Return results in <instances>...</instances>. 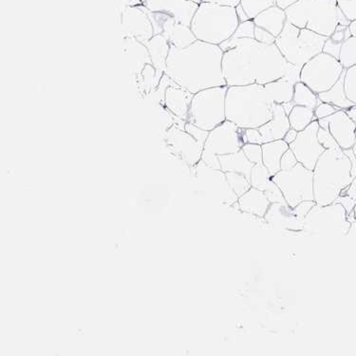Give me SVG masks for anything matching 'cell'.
Returning <instances> with one entry per match:
<instances>
[{
    "label": "cell",
    "instance_id": "6da1fadb",
    "mask_svg": "<svg viewBox=\"0 0 356 356\" xmlns=\"http://www.w3.org/2000/svg\"><path fill=\"white\" fill-rule=\"evenodd\" d=\"M222 74L227 87L266 85L284 77L291 65L275 44H264L254 38H229L220 44Z\"/></svg>",
    "mask_w": 356,
    "mask_h": 356
},
{
    "label": "cell",
    "instance_id": "7a4b0ae2",
    "mask_svg": "<svg viewBox=\"0 0 356 356\" xmlns=\"http://www.w3.org/2000/svg\"><path fill=\"white\" fill-rule=\"evenodd\" d=\"M222 48L197 40L186 48L170 45L165 74L191 93L207 88L225 87Z\"/></svg>",
    "mask_w": 356,
    "mask_h": 356
},
{
    "label": "cell",
    "instance_id": "3957f363",
    "mask_svg": "<svg viewBox=\"0 0 356 356\" xmlns=\"http://www.w3.org/2000/svg\"><path fill=\"white\" fill-rule=\"evenodd\" d=\"M274 104L264 85L228 87L225 97L226 120L241 129H259L273 118Z\"/></svg>",
    "mask_w": 356,
    "mask_h": 356
},
{
    "label": "cell",
    "instance_id": "277c9868",
    "mask_svg": "<svg viewBox=\"0 0 356 356\" xmlns=\"http://www.w3.org/2000/svg\"><path fill=\"white\" fill-rule=\"evenodd\" d=\"M314 202L319 205L334 204L352 184V162L341 147L326 149L314 170Z\"/></svg>",
    "mask_w": 356,
    "mask_h": 356
},
{
    "label": "cell",
    "instance_id": "5b68a950",
    "mask_svg": "<svg viewBox=\"0 0 356 356\" xmlns=\"http://www.w3.org/2000/svg\"><path fill=\"white\" fill-rule=\"evenodd\" d=\"M285 13L291 24L326 38L334 33L337 26L350 24L337 6V0H298Z\"/></svg>",
    "mask_w": 356,
    "mask_h": 356
},
{
    "label": "cell",
    "instance_id": "8992f818",
    "mask_svg": "<svg viewBox=\"0 0 356 356\" xmlns=\"http://www.w3.org/2000/svg\"><path fill=\"white\" fill-rule=\"evenodd\" d=\"M240 23L236 7L202 2L191 28L197 40L220 46L232 38Z\"/></svg>",
    "mask_w": 356,
    "mask_h": 356
},
{
    "label": "cell",
    "instance_id": "52a82bcc",
    "mask_svg": "<svg viewBox=\"0 0 356 356\" xmlns=\"http://www.w3.org/2000/svg\"><path fill=\"white\" fill-rule=\"evenodd\" d=\"M327 38L287 22L275 44L288 63L301 69L312 58L322 53Z\"/></svg>",
    "mask_w": 356,
    "mask_h": 356
},
{
    "label": "cell",
    "instance_id": "ba28073f",
    "mask_svg": "<svg viewBox=\"0 0 356 356\" xmlns=\"http://www.w3.org/2000/svg\"><path fill=\"white\" fill-rule=\"evenodd\" d=\"M228 87L207 88L195 93L187 121L204 131H211L226 120L225 97Z\"/></svg>",
    "mask_w": 356,
    "mask_h": 356
},
{
    "label": "cell",
    "instance_id": "9c48e42d",
    "mask_svg": "<svg viewBox=\"0 0 356 356\" xmlns=\"http://www.w3.org/2000/svg\"><path fill=\"white\" fill-rule=\"evenodd\" d=\"M352 227L347 210L339 202L314 204L303 219L302 232L309 236H347Z\"/></svg>",
    "mask_w": 356,
    "mask_h": 356
},
{
    "label": "cell",
    "instance_id": "30bf717a",
    "mask_svg": "<svg viewBox=\"0 0 356 356\" xmlns=\"http://www.w3.org/2000/svg\"><path fill=\"white\" fill-rule=\"evenodd\" d=\"M245 144V129H241L232 122L225 120L209 131V137L204 143L202 161L210 168L220 170L218 156L240 152Z\"/></svg>",
    "mask_w": 356,
    "mask_h": 356
},
{
    "label": "cell",
    "instance_id": "8fae6325",
    "mask_svg": "<svg viewBox=\"0 0 356 356\" xmlns=\"http://www.w3.org/2000/svg\"><path fill=\"white\" fill-rule=\"evenodd\" d=\"M272 180L279 186L291 209L302 202L314 201L313 170L300 163L289 170H280Z\"/></svg>",
    "mask_w": 356,
    "mask_h": 356
},
{
    "label": "cell",
    "instance_id": "7c38bea8",
    "mask_svg": "<svg viewBox=\"0 0 356 356\" xmlns=\"http://www.w3.org/2000/svg\"><path fill=\"white\" fill-rule=\"evenodd\" d=\"M344 70L339 60L322 51L301 67L300 81L319 95L332 88Z\"/></svg>",
    "mask_w": 356,
    "mask_h": 356
},
{
    "label": "cell",
    "instance_id": "4fadbf2b",
    "mask_svg": "<svg viewBox=\"0 0 356 356\" xmlns=\"http://www.w3.org/2000/svg\"><path fill=\"white\" fill-rule=\"evenodd\" d=\"M186 121L177 119L176 123L166 131V143L171 152L191 166L202 161L204 145L184 129Z\"/></svg>",
    "mask_w": 356,
    "mask_h": 356
},
{
    "label": "cell",
    "instance_id": "5bb4252c",
    "mask_svg": "<svg viewBox=\"0 0 356 356\" xmlns=\"http://www.w3.org/2000/svg\"><path fill=\"white\" fill-rule=\"evenodd\" d=\"M318 121H314L304 131L298 132L295 141L289 145L298 162L310 170H314L319 158L326 150L318 141Z\"/></svg>",
    "mask_w": 356,
    "mask_h": 356
},
{
    "label": "cell",
    "instance_id": "9a60e30c",
    "mask_svg": "<svg viewBox=\"0 0 356 356\" xmlns=\"http://www.w3.org/2000/svg\"><path fill=\"white\" fill-rule=\"evenodd\" d=\"M147 12L154 29V35L165 36L171 46L186 48L197 40L191 27L176 22L170 15L150 12L149 10Z\"/></svg>",
    "mask_w": 356,
    "mask_h": 356
},
{
    "label": "cell",
    "instance_id": "2e32d148",
    "mask_svg": "<svg viewBox=\"0 0 356 356\" xmlns=\"http://www.w3.org/2000/svg\"><path fill=\"white\" fill-rule=\"evenodd\" d=\"M159 85L163 88V104L166 111L174 117L187 121L193 93L188 92L180 85L176 84L165 74L161 79Z\"/></svg>",
    "mask_w": 356,
    "mask_h": 356
},
{
    "label": "cell",
    "instance_id": "e0dca14e",
    "mask_svg": "<svg viewBox=\"0 0 356 356\" xmlns=\"http://www.w3.org/2000/svg\"><path fill=\"white\" fill-rule=\"evenodd\" d=\"M319 127L329 131L343 150L350 149L356 142V124L344 110L319 119Z\"/></svg>",
    "mask_w": 356,
    "mask_h": 356
},
{
    "label": "cell",
    "instance_id": "ac0fdd59",
    "mask_svg": "<svg viewBox=\"0 0 356 356\" xmlns=\"http://www.w3.org/2000/svg\"><path fill=\"white\" fill-rule=\"evenodd\" d=\"M199 5L191 0H145V7L150 12L170 15L176 22L191 27Z\"/></svg>",
    "mask_w": 356,
    "mask_h": 356
},
{
    "label": "cell",
    "instance_id": "d6986e66",
    "mask_svg": "<svg viewBox=\"0 0 356 356\" xmlns=\"http://www.w3.org/2000/svg\"><path fill=\"white\" fill-rule=\"evenodd\" d=\"M123 24L127 32L141 42L147 43L154 35V29L145 5L127 8L124 13Z\"/></svg>",
    "mask_w": 356,
    "mask_h": 356
},
{
    "label": "cell",
    "instance_id": "ffe728a7",
    "mask_svg": "<svg viewBox=\"0 0 356 356\" xmlns=\"http://www.w3.org/2000/svg\"><path fill=\"white\" fill-rule=\"evenodd\" d=\"M264 219L277 230L301 232L303 220H300L287 204H271Z\"/></svg>",
    "mask_w": 356,
    "mask_h": 356
},
{
    "label": "cell",
    "instance_id": "44dd1931",
    "mask_svg": "<svg viewBox=\"0 0 356 356\" xmlns=\"http://www.w3.org/2000/svg\"><path fill=\"white\" fill-rule=\"evenodd\" d=\"M273 111L271 120L258 129L264 144L284 139L286 134L291 129L289 118L282 104H274Z\"/></svg>",
    "mask_w": 356,
    "mask_h": 356
},
{
    "label": "cell",
    "instance_id": "7402d4cb",
    "mask_svg": "<svg viewBox=\"0 0 356 356\" xmlns=\"http://www.w3.org/2000/svg\"><path fill=\"white\" fill-rule=\"evenodd\" d=\"M236 204L241 212L257 216L259 218H264L271 202L267 199L264 192L251 187L245 194L238 197Z\"/></svg>",
    "mask_w": 356,
    "mask_h": 356
},
{
    "label": "cell",
    "instance_id": "603a6c76",
    "mask_svg": "<svg viewBox=\"0 0 356 356\" xmlns=\"http://www.w3.org/2000/svg\"><path fill=\"white\" fill-rule=\"evenodd\" d=\"M253 22L257 27L264 29L277 38L284 29L286 22H287V17H286L284 10L274 5V6L259 13L254 18Z\"/></svg>",
    "mask_w": 356,
    "mask_h": 356
},
{
    "label": "cell",
    "instance_id": "cb8c5ba5",
    "mask_svg": "<svg viewBox=\"0 0 356 356\" xmlns=\"http://www.w3.org/2000/svg\"><path fill=\"white\" fill-rule=\"evenodd\" d=\"M152 57V66L161 78L165 72L166 60L170 51V44L162 35H154L145 43Z\"/></svg>",
    "mask_w": 356,
    "mask_h": 356
},
{
    "label": "cell",
    "instance_id": "d4e9b609",
    "mask_svg": "<svg viewBox=\"0 0 356 356\" xmlns=\"http://www.w3.org/2000/svg\"><path fill=\"white\" fill-rule=\"evenodd\" d=\"M262 147V163L268 170L271 176L282 170L280 161L283 154L289 149V145L284 140L265 143L261 145Z\"/></svg>",
    "mask_w": 356,
    "mask_h": 356
},
{
    "label": "cell",
    "instance_id": "484cf974",
    "mask_svg": "<svg viewBox=\"0 0 356 356\" xmlns=\"http://www.w3.org/2000/svg\"><path fill=\"white\" fill-rule=\"evenodd\" d=\"M218 159H219L220 170L223 172L241 173L250 180L254 163L247 159L243 149L231 154L218 156Z\"/></svg>",
    "mask_w": 356,
    "mask_h": 356
},
{
    "label": "cell",
    "instance_id": "4316f807",
    "mask_svg": "<svg viewBox=\"0 0 356 356\" xmlns=\"http://www.w3.org/2000/svg\"><path fill=\"white\" fill-rule=\"evenodd\" d=\"M346 69L339 81L332 86L327 92H321L318 95V97L321 102L331 104L332 106H337L340 110H348L355 106V104L350 102L347 98L345 93L344 80H345Z\"/></svg>",
    "mask_w": 356,
    "mask_h": 356
},
{
    "label": "cell",
    "instance_id": "83f0119b",
    "mask_svg": "<svg viewBox=\"0 0 356 356\" xmlns=\"http://www.w3.org/2000/svg\"><path fill=\"white\" fill-rule=\"evenodd\" d=\"M264 87L275 104L282 105L293 100V85L287 78H280L279 80L264 85Z\"/></svg>",
    "mask_w": 356,
    "mask_h": 356
},
{
    "label": "cell",
    "instance_id": "f1b7e54d",
    "mask_svg": "<svg viewBox=\"0 0 356 356\" xmlns=\"http://www.w3.org/2000/svg\"><path fill=\"white\" fill-rule=\"evenodd\" d=\"M350 36H352V35H350L349 26H337L334 33L327 38L326 42L324 44L323 51H322L325 54H330V56L334 57V58L339 60L340 49H341L343 43H344Z\"/></svg>",
    "mask_w": 356,
    "mask_h": 356
},
{
    "label": "cell",
    "instance_id": "f546056e",
    "mask_svg": "<svg viewBox=\"0 0 356 356\" xmlns=\"http://www.w3.org/2000/svg\"><path fill=\"white\" fill-rule=\"evenodd\" d=\"M288 118H289L291 129H296L298 132L304 131L309 124L316 120L314 110L303 106H293Z\"/></svg>",
    "mask_w": 356,
    "mask_h": 356
},
{
    "label": "cell",
    "instance_id": "4dcf8cb0",
    "mask_svg": "<svg viewBox=\"0 0 356 356\" xmlns=\"http://www.w3.org/2000/svg\"><path fill=\"white\" fill-rule=\"evenodd\" d=\"M292 103L293 106H307L314 110L321 101L319 100L318 95H316L310 88L300 81L293 86Z\"/></svg>",
    "mask_w": 356,
    "mask_h": 356
},
{
    "label": "cell",
    "instance_id": "1f68e13d",
    "mask_svg": "<svg viewBox=\"0 0 356 356\" xmlns=\"http://www.w3.org/2000/svg\"><path fill=\"white\" fill-rule=\"evenodd\" d=\"M250 183L252 187L259 189L264 193L277 186L275 181L272 180L271 174L265 168L264 163L254 165L253 168H252Z\"/></svg>",
    "mask_w": 356,
    "mask_h": 356
},
{
    "label": "cell",
    "instance_id": "d6a6232c",
    "mask_svg": "<svg viewBox=\"0 0 356 356\" xmlns=\"http://www.w3.org/2000/svg\"><path fill=\"white\" fill-rule=\"evenodd\" d=\"M343 67L347 70L356 65V38L350 36L347 40L343 43L341 49H340L339 59Z\"/></svg>",
    "mask_w": 356,
    "mask_h": 356
},
{
    "label": "cell",
    "instance_id": "836d02e7",
    "mask_svg": "<svg viewBox=\"0 0 356 356\" xmlns=\"http://www.w3.org/2000/svg\"><path fill=\"white\" fill-rule=\"evenodd\" d=\"M225 176L231 189L238 197L245 194L252 187L250 180H248L243 174L226 172Z\"/></svg>",
    "mask_w": 356,
    "mask_h": 356
},
{
    "label": "cell",
    "instance_id": "e575fe53",
    "mask_svg": "<svg viewBox=\"0 0 356 356\" xmlns=\"http://www.w3.org/2000/svg\"><path fill=\"white\" fill-rule=\"evenodd\" d=\"M241 5L249 19H254L259 13L274 6L275 0H241Z\"/></svg>",
    "mask_w": 356,
    "mask_h": 356
},
{
    "label": "cell",
    "instance_id": "d590c367",
    "mask_svg": "<svg viewBox=\"0 0 356 356\" xmlns=\"http://www.w3.org/2000/svg\"><path fill=\"white\" fill-rule=\"evenodd\" d=\"M344 88L346 96L356 106V65L346 70Z\"/></svg>",
    "mask_w": 356,
    "mask_h": 356
},
{
    "label": "cell",
    "instance_id": "8d00e7d4",
    "mask_svg": "<svg viewBox=\"0 0 356 356\" xmlns=\"http://www.w3.org/2000/svg\"><path fill=\"white\" fill-rule=\"evenodd\" d=\"M241 149H243L247 159L250 161L252 163H254V165H261V163H262L261 145L247 143V144L243 145Z\"/></svg>",
    "mask_w": 356,
    "mask_h": 356
},
{
    "label": "cell",
    "instance_id": "74e56055",
    "mask_svg": "<svg viewBox=\"0 0 356 356\" xmlns=\"http://www.w3.org/2000/svg\"><path fill=\"white\" fill-rule=\"evenodd\" d=\"M254 27L256 25H254L253 19L241 22L231 38H254Z\"/></svg>",
    "mask_w": 356,
    "mask_h": 356
},
{
    "label": "cell",
    "instance_id": "f35d334b",
    "mask_svg": "<svg viewBox=\"0 0 356 356\" xmlns=\"http://www.w3.org/2000/svg\"><path fill=\"white\" fill-rule=\"evenodd\" d=\"M337 6L350 22L356 20V0H337Z\"/></svg>",
    "mask_w": 356,
    "mask_h": 356
},
{
    "label": "cell",
    "instance_id": "ab89813d",
    "mask_svg": "<svg viewBox=\"0 0 356 356\" xmlns=\"http://www.w3.org/2000/svg\"><path fill=\"white\" fill-rule=\"evenodd\" d=\"M318 138L319 143H321V145L325 149L340 147L337 142L335 141L334 138L330 134V131L322 129L321 127L318 129Z\"/></svg>",
    "mask_w": 356,
    "mask_h": 356
},
{
    "label": "cell",
    "instance_id": "60d3db41",
    "mask_svg": "<svg viewBox=\"0 0 356 356\" xmlns=\"http://www.w3.org/2000/svg\"><path fill=\"white\" fill-rule=\"evenodd\" d=\"M339 111H340V108H337V106H332L331 104L321 102L314 108V116H316V120H319V119L326 118V117L332 115V114Z\"/></svg>",
    "mask_w": 356,
    "mask_h": 356
},
{
    "label": "cell",
    "instance_id": "b9f144b4",
    "mask_svg": "<svg viewBox=\"0 0 356 356\" xmlns=\"http://www.w3.org/2000/svg\"><path fill=\"white\" fill-rule=\"evenodd\" d=\"M298 163L295 154L289 148L282 156V161H280V168H282V170H289Z\"/></svg>",
    "mask_w": 356,
    "mask_h": 356
},
{
    "label": "cell",
    "instance_id": "7bdbcfd3",
    "mask_svg": "<svg viewBox=\"0 0 356 356\" xmlns=\"http://www.w3.org/2000/svg\"><path fill=\"white\" fill-rule=\"evenodd\" d=\"M254 38L259 42L264 44H275V38L271 33L266 32L264 29L259 27H254Z\"/></svg>",
    "mask_w": 356,
    "mask_h": 356
},
{
    "label": "cell",
    "instance_id": "ee69618b",
    "mask_svg": "<svg viewBox=\"0 0 356 356\" xmlns=\"http://www.w3.org/2000/svg\"><path fill=\"white\" fill-rule=\"evenodd\" d=\"M316 204L314 201H306L300 202V204L296 205L295 209H293L295 214L300 218V220L304 219L305 216L308 214L309 211L313 209L314 205Z\"/></svg>",
    "mask_w": 356,
    "mask_h": 356
},
{
    "label": "cell",
    "instance_id": "f6af8a7d",
    "mask_svg": "<svg viewBox=\"0 0 356 356\" xmlns=\"http://www.w3.org/2000/svg\"><path fill=\"white\" fill-rule=\"evenodd\" d=\"M245 136L247 143L250 144L264 145V139L258 129H246Z\"/></svg>",
    "mask_w": 356,
    "mask_h": 356
},
{
    "label": "cell",
    "instance_id": "bcb514c9",
    "mask_svg": "<svg viewBox=\"0 0 356 356\" xmlns=\"http://www.w3.org/2000/svg\"><path fill=\"white\" fill-rule=\"evenodd\" d=\"M335 202H339V204H341L343 207H345V209L347 210L348 215L352 214L353 210L355 209V205L356 204V201L353 200L352 197L347 196V195H341Z\"/></svg>",
    "mask_w": 356,
    "mask_h": 356
},
{
    "label": "cell",
    "instance_id": "7dc6e473",
    "mask_svg": "<svg viewBox=\"0 0 356 356\" xmlns=\"http://www.w3.org/2000/svg\"><path fill=\"white\" fill-rule=\"evenodd\" d=\"M202 2H209V3L225 5V6L231 7H236L241 4V0H202Z\"/></svg>",
    "mask_w": 356,
    "mask_h": 356
},
{
    "label": "cell",
    "instance_id": "c3c4849f",
    "mask_svg": "<svg viewBox=\"0 0 356 356\" xmlns=\"http://www.w3.org/2000/svg\"><path fill=\"white\" fill-rule=\"evenodd\" d=\"M341 195H347V196L352 197L353 200L356 201V176L353 178L352 184H350L349 187Z\"/></svg>",
    "mask_w": 356,
    "mask_h": 356
},
{
    "label": "cell",
    "instance_id": "681fc988",
    "mask_svg": "<svg viewBox=\"0 0 356 356\" xmlns=\"http://www.w3.org/2000/svg\"><path fill=\"white\" fill-rule=\"evenodd\" d=\"M345 152V154L350 158V162H352V176L353 178L356 176V157L355 154H353L352 148L350 149L343 150Z\"/></svg>",
    "mask_w": 356,
    "mask_h": 356
},
{
    "label": "cell",
    "instance_id": "f907efd6",
    "mask_svg": "<svg viewBox=\"0 0 356 356\" xmlns=\"http://www.w3.org/2000/svg\"><path fill=\"white\" fill-rule=\"evenodd\" d=\"M298 1V0H275V5L285 11V10H287L288 8L292 6V5Z\"/></svg>",
    "mask_w": 356,
    "mask_h": 356
},
{
    "label": "cell",
    "instance_id": "816d5d0a",
    "mask_svg": "<svg viewBox=\"0 0 356 356\" xmlns=\"http://www.w3.org/2000/svg\"><path fill=\"white\" fill-rule=\"evenodd\" d=\"M298 132L296 131V129H290L289 131L286 134L284 137V141L287 143L288 145L292 144L293 141L296 139V137H298Z\"/></svg>",
    "mask_w": 356,
    "mask_h": 356
},
{
    "label": "cell",
    "instance_id": "f5cc1de1",
    "mask_svg": "<svg viewBox=\"0 0 356 356\" xmlns=\"http://www.w3.org/2000/svg\"><path fill=\"white\" fill-rule=\"evenodd\" d=\"M236 14H238V19H240L241 22H246V20H249L248 15H246V13L244 12L243 8L241 7V5H238V6L236 7Z\"/></svg>",
    "mask_w": 356,
    "mask_h": 356
},
{
    "label": "cell",
    "instance_id": "db71d44e",
    "mask_svg": "<svg viewBox=\"0 0 356 356\" xmlns=\"http://www.w3.org/2000/svg\"><path fill=\"white\" fill-rule=\"evenodd\" d=\"M345 111L346 113L348 114V116H349L356 124V106H353L352 108H348V110H345Z\"/></svg>",
    "mask_w": 356,
    "mask_h": 356
},
{
    "label": "cell",
    "instance_id": "11a10c76",
    "mask_svg": "<svg viewBox=\"0 0 356 356\" xmlns=\"http://www.w3.org/2000/svg\"><path fill=\"white\" fill-rule=\"evenodd\" d=\"M350 35L353 36V38H356V20H353V22H350L349 25Z\"/></svg>",
    "mask_w": 356,
    "mask_h": 356
},
{
    "label": "cell",
    "instance_id": "9f6ffc18",
    "mask_svg": "<svg viewBox=\"0 0 356 356\" xmlns=\"http://www.w3.org/2000/svg\"><path fill=\"white\" fill-rule=\"evenodd\" d=\"M350 216L353 218V220H355L356 222V204L355 205V209H353V213Z\"/></svg>",
    "mask_w": 356,
    "mask_h": 356
},
{
    "label": "cell",
    "instance_id": "6f0895ef",
    "mask_svg": "<svg viewBox=\"0 0 356 356\" xmlns=\"http://www.w3.org/2000/svg\"><path fill=\"white\" fill-rule=\"evenodd\" d=\"M352 150H353V154H355V156L356 157V142H355V144L353 145V147H352Z\"/></svg>",
    "mask_w": 356,
    "mask_h": 356
}]
</instances>
